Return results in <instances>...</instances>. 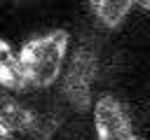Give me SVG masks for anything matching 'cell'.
I'll use <instances>...</instances> for the list:
<instances>
[{
    "label": "cell",
    "mask_w": 150,
    "mask_h": 140,
    "mask_svg": "<svg viewBox=\"0 0 150 140\" xmlns=\"http://www.w3.org/2000/svg\"><path fill=\"white\" fill-rule=\"evenodd\" d=\"M68 47H70V35L63 28L47 30L23 42V47L19 49V61L28 89L47 91L52 84H56V79L63 72Z\"/></svg>",
    "instance_id": "2"
},
{
    "label": "cell",
    "mask_w": 150,
    "mask_h": 140,
    "mask_svg": "<svg viewBox=\"0 0 150 140\" xmlns=\"http://www.w3.org/2000/svg\"><path fill=\"white\" fill-rule=\"evenodd\" d=\"M40 91L12 93L5 91L0 96V121L12 133L26 135L30 140H49L61 126L59 110L38 96Z\"/></svg>",
    "instance_id": "1"
},
{
    "label": "cell",
    "mask_w": 150,
    "mask_h": 140,
    "mask_svg": "<svg viewBox=\"0 0 150 140\" xmlns=\"http://www.w3.org/2000/svg\"><path fill=\"white\" fill-rule=\"evenodd\" d=\"M96 72H98L96 49L89 44H80L73 51L70 63L61 79V93L75 112H87L91 107V89L96 82Z\"/></svg>",
    "instance_id": "3"
},
{
    "label": "cell",
    "mask_w": 150,
    "mask_h": 140,
    "mask_svg": "<svg viewBox=\"0 0 150 140\" xmlns=\"http://www.w3.org/2000/svg\"><path fill=\"white\" fill-rule=\"evenodd\" d=\"M94 133L96 140H141L134 131L127 107L110 93L98 96L94 103Z\"/></svg>",
    "instance_id": "4"
},
{
    "label": "cell",
    "mask_w": 150,
    "mask_h": 140,
    "mask_svg": "<svg viewBox=\"0 0 150 140\" xmlns=\"http://www.w3.org/2000/svg\"><path fill=\"white\" fill-rule=\"evenodd\" d=\"M0 86L5 91H12V93H23V91H30L28 84H26V77H23V70H21V61H19V54L12 49V44L7 40L0 37Z\"/></svg>",
    "instance_id": "5"
},
{
    "label": "cell",
    "mask_w": 150,
    "mask_h": 140,
    "mask_svg": "<svg viewBox=\"0 0 150 140\" xmlns=\"http://www.w3.org/2000/svg\"><path fill=\"white\" fill-rule=\"evenodd\" d=\"M136 5H138L141 9H145V12L150 14V0H136Z\"/></svg>",
    "instance_id": "8"
},
{
    "label": "cell",
    "mask_w": 150,
    "mask_h": 140,
    "mask_svg": "<svg viewBox=\"0 0 150 140\" xmlns=\"http://www.w3.org/2000/svg\"><path fill=\"white\" fill-rule=\"evenodd\" d=\"M87 5L91 9L94 19L103 28L115 30L127 21V16L131 14L136 0H87Z\"/></svg>",
    "instance_id": "6"
},
{
    "label": "cell",
    "mask_w": 150,
    "mask_h": 140,
    "mask_svg": "<svg viewBox=\"0 0 150 140\" xmlns=\"http://www.w3.org/2000/svg\"><path fill=\"white\" fill-rule=\"evenodd\" d=\"M0 140H14V133H12L9 128H5L2 121H0Z\"/></svg>",
    "instance_id": "7"
}]
</instances>
